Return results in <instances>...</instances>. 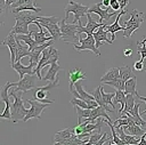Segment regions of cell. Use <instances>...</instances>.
<instances>
[{
	"label": "cell",
	"mask_w": 146,
	"mask_h": 145,
	"mask_svg": "<svg viewBox=\"0 0 146 145\" xmlns=\"http://www.w3.org/2000/svg\"><path fill=\"white\" fill-rule=\"evenodd\" d=\"M62 19L56 16H38L36 22L40 24H58Z\"/></svg>",
	"instance_id": "cell-33"
},
{
	"label": "cell",
	"mask_w": 146,
	"mask_h": 145,
	"mask_svg": "<svg viewBox=\"0 0 146 145\" xmlns=\"http://www.w3.org/2000/svg\"><path fill=\"white\" fill-rule=\"evenodd\" d=\"M137 51L140 54V59L139 61L144 62V59L146 58V37H144L143 41L137 42Z\"/></svg>",
	"instance_id": "cell-38"
},
{
	"label": "cell",
	"mask_w": 146,
	"mask_h": 145,
	"mask_svg": "<svg viewBox=\"0 0 146 145\" xmlns=\"http://www.w3.org/2000/svg\"><path fill=\"white\" fill-rule=\"evenodd\" d=\"M112 10H119L120 9V3H119V0H111V6Z\"/></svg>",
	"instance_id": "cell-44"
},
{
	"label": "cell",
	"mask_w": 146,
	"mask_h": 145,
	"mask_svg": "<svg viewBox=\"0 0 146 145\" xmlns=\"http://www.w3.org/2000/svg\"><path fill=\"white\" fill-rule=\"evenodd\" d=\"M117 11L119 10H115V11H112L110 13V9L108 8H102V2L99 3H96L91 7H89V11L88 13H95L99 16V23H103V21H108L111 19V17H113L114 15H117Z\"/></svg>",
	"instance_id": "cell-11"
},
{
	"label": "cell",
	"mask_w": 146,
	"mask_h": 145,
	"mask_svg": "<svg viewBox=\"0 0 146 145\" xmlns=\"http://www.w3.org/2000/svg\"><path fill=\"white\" fill-rule=\"evenodd\" d=\"M75 106V111L78 113V124L82 122V119H87L90 116L91 114V108H83V107H80L78 105H74Z\"/></svg>",
	"instance_id": "cell-32"
},
{
	"label": "cell",
	"mask_w": 146,
	"mask_h": 145,
	"mask_svg": "<svg viewBox=\"0 0 146 145\" xmlns=\"http://www.w3.org/2000/svg\"><path fill=\"white\" fill-rule=\"evenodd\" d=\"M52 43H54V39H51V40H49V41H47V42H44V43H42V45H39V46H36L35 48H33L32 50H30L29 61H30V64H31L33 67L38 65V63H39V61H40V58H41L42 51H43L46 48L52 46Z\"/></svg>",
	"instance_id": "cell-10"
},
{
	"label": "cell",
	"mask_w": 146,
	"mask_h": 145,
	"mask_svg": "<svg viewBox=\"0 0 146 145\" xmlns=\"http://www.w3.org/2000/svg\"><path fill=\"white\" fill-rule=\"evenodd\" d=\"M64 10H65V21L68 19V15H70V13H73V15H74V19H73L72 23H74V24L78 23L79 25H82V24H81V21H80V17H82V16H84V15L88 14V11H89V7L83 6V5H81V3L76 2V1L68 0V2H67V5L65 6Z\"/></svg>",
	"instance_id": "cell-5"
},
{
	"label": "cell",
	"mask_w": 146,
	"mask_h": 145,
	"mask_svg": "<svg viewBox=\"0 0 146 145\" xmlns=\"http://www.w3.org/2000/svg\"><path fill=\"white\" fill-rule=\"evenodd\" d=\"M73 134H75V132H74V129H72V128H65L63 130L57 131L54 136V144H62L63 145V143L65 140L70 139L73 136Z\"/></svg>",
	"instance_id": "cell-16"
},
{
	"label": "cell",
	"mask_w": 146,
	"mask_h": 145,
	"mask_svg": "<svg viewBox=\"0 0 146 145\" xmlns=\"http://www.w3.org/2000/svg\"><path fill=\"white\" fill-rule=\"evenodd\" d=\"M44 29H47V31L51 34L54 40L60 39L62 37V31H60V26H58V24H41Z\"/></svg>",
	"instance_id": "cell-24"
},
{
	"label": "cell",
	"mask_w": 146,
	"mask_h": 145,
	"mask_svg": "<svg viewBox=\"0 0 146 145\" xmlns=\"http://www.w3.org/2000/svg\"><path fill=\"white\" fill-rule=\"evenodd\" d=\"M13 87V83L11 82H7L2 88H1V100L6 104L5 106V110L3 112L0 114V118L1 119H7V120H13V116H11V104H10V99H9V88Z\"/></svg>",
	"instance_id": "cell-9"
},
{
	"label": "cell",
	"mask_w": 146,
	"mask_h": 145,
	"mask_svg": "<svg viewBox=\"0 0 146 145\" xmlns=\"http://www.w3.org/2000/svg\"><path fill=\"white\" fill-rule=\"evenodd\" d=\"M104 83L110 84V86L114 87V88L117 89V90H124V86H125V81H123L120 76L116 78V79H113V80H108V81H106V82H104Z\"/></svg>",
	"instance_id": "cell-37"
},
{
	"label": "cell",
	"mask_w": 146,
	"mask_h": 145,
	"mask_svg": "<svg viewBox=\"0 0 146 145\" xmlns=\"http://www.w3.org/2000/svg\"><path fill=\"white\" fill-rule=\"evenodd\" d=\"M119 76H120V67H112L100 78V82L104 83L108 80H113V79H116Z\"/></svg>",
	"instance_id": "cell-28"
},
{
	"label": "cell",
	"mask_w": 146,
	"mask_h": 145,
	"mask_svg": "<svg viewBox=\"0 0 146 145\" xmlns=\"http://www.w3.org/2000/svg\"><path fill=\"white\" fill-rule=\"evenodd\" d=\"M2 45L9 48L10 51V65L16 62V51H17V40L15 38V34L9 33L6 39L2 41Z\"/></svg>",
	"instance_id": "cell-13"
},
{
	"label": "cell",
	"mask_w": 146,
	"mask_h": 145,
	"mask_svg": "<svg viewBox=\"0 0 146 145\" xmlns=\"http://www.w3.org/2000/svg\"><path fill=\"white\" fill-rule=\"evenodd\" d=\"M79 24H74V23H66L65 19L60 21V31H62V37L60 39L66 42V43H71L72 46L76 43V41H80L79 38Z\"/></svg>",
	"instance_id": "cell-3"
},
{
	"label": "cell",
	"mask_w": 146,
	"mask_h": 145,
	"mask_svg": "<svg viewBox=\"0 0 146 145\" xmlns=\"http://www.w3.org/2000/svg\"><path fill=\"white\" fill-rule=\"evenodd\" d=\"M119 3H120V10H123L125 6L130 3V0H119Z\"/></svg>",
	"instance_id": "cell-47"
},
{
	"label": "cell",
	"mask_w": 146,
	"mask_h": 145,
	"mask_svg": "<svg viewBox=\"0 0 146 145\" xmlns=\"http://www.w3.org/2000/svg\"><path fill=\"white\" fill-rule=\"evenodd\" d=\"M128 11L125 10V9H123V10H121L117 15H116V18H115V21H114V23L113 24H111V25H107L106 26V30L108 31V32H111V34H112V41H114L115 40V33L117 32V31H120V30H124L125 29V26H121L120 24H119V19L121 18V16L122 15H124V14H127Z\"/></svg>",
	"instance_id": "cell-17"
},
{
	"label": "cell",
	"mask_w": 146,
	"mask_h": 145,
	"mask_svg": "<svg viewBox=\"0 0 146 145\" xmlns=\"http://www.w3.org/2000/svg\"><path fill=\"white\" fill-rule=\"evenodd\" d=\"M125 99H127V94L124 92V90H115V96H114V104H120V110H119V113H120V116L121 114L123 113V110H124V105H125Z\"/></svg>",
	"instance_id": "cell-21"
},
{
	"label": "cell",
	"mask_w": 146,
	"mask_h": 145,
	"mask_svg": "<svg viewBox=\"0 0 146 145\" xmlns=\"http://www.w3.org/2000/svg\"><path fill=\"white\" fill-rule=\"evenodd\" d=\"M100 91H102V97H103L104 103H105L106 105H111L112 110H113L114 112H116V107H115V104H114V102H113V98H114V96H115V91H114V92H105L103 86H102Z\"/></svg>",
	"instance_id": "cell-30"
},
{
	"label": "cell",
	"mask_w": 146,
	"mask_h": 145,
	"mask_svg": "<svg viewBox=\"0 0 146 145\" xmlns=\"http://www.w3.org/2000/svg\"><path fill=\"white\" fill-rule=\"evenodd\" d=\"M135 104H136V102H135V95L127 94V99H125V105H124L123 113H130L132 111Z\"/></svg>",
	"instance_id": "cell-36"
},
{
	"label": "cell",
	"mask_w": 146,
	"mask_h": 145,
	"mask_svg": "<svg viewBox=\"0 0 146 145\" xmlns=\"http://www.w3.org/2000/svg\"><path fill=\"white\" fill-rule=\"evenodd\" d=\"M22 91H9V95L14 98V102L11 104V116H13V122H18L25 118L29 110L24 107L23 98H22Z\"/></svg>",
	"instance_id": "cell-2"
},
{
	"label": "cell",
	"mask_w": 146,
	"mask_h": 145,
	"mask_svg": "<svg viewBox=\"0 0 146 145\" xmlns=\"http://www.w3.org/2000/svg\"><path fill=\"white\" fill-rule=\"evenodd\" d=\"M35 3V0H18V1H16L13 6H11V8H16V7H18V6H23V5H34ZM10 8V9H11Z\"/></svg>",
	"instance_id": "cell-41"
},
{
	"label": "cell",
	"mask_w": 146,
	"mask_h": 145,
	"mask_svg": "<svg viewBox=\"0 0 146 145\" xmlns=\"http://www.w3.org/2000/svg\"><path fill=\"white\" fill-rule=\"evenodd\" d=\"M18 0H3V5H2V11L8 10L9 8H11V6Z\"/></svg>",
	"instance_id": "cell-42"
},
{
	"label": "cell",
	"mask_w": 146,
	"mask_h": 145,
	"mask_svg": "<svg viewBox=\"0 0 146 145\" xmlns=\"http://www.w3.org/2000/svg\"><path fill=\"white\" fill-rule=\"evenodd\" d=\"M133 69H135L136 71H141V70L144 69V64H143V62H141V61L136 62V63L133 64Z\"/></svg>",
	"instance_id": "cell-45"
},
{
	"label": "cell",
	"mask_w": 146,
	"mask_h": 145,
	"mask_svg": "<svg viewBox=\"0 0 146 145\" xmlns=\"http://www.w3.org/2000/svg\"><path fill=\"white\" fill-rule=\"evenodd\" d=\"M60 70H62V67L58 65L57 62L50 64V67H49L48 72L46 73V75H44V78L42 80H44V81H55L56 78H57V74H58V72Z\"/></svg>",
	"instance_id": "cell-20"
},
{
	"label": "cell",
	"mask_w": 146,
	"mask_h": 145,
	"mask_svg": "<svg viewBox=\"0 0 146 145\" xmlns=\"http://www.w3.org/2000/svg\"><path fill=\"white\" fill-rule=\"evenodd\" d=\"M132 76H135V74L132 72V69L129 65H123L120 67V78L123 81H127Z\"/></svg>",
	"instance_id": "cell-34"
},
{
	"label": "cell",
	"mask_w": 146,
	"mask_h": 145,
	"mask_svg": "<svg viewBox=\"0 0 146 145\" xmlns=\"http://www.w3.org/2000/svg\"><path fill=\"white\" fill-rule=\"evenodd\" d=\"M144 13L138 11L137 9H133L130 15H129V21L124 22V26L125 29L123 30V38H130L131 34L138 30L141 25V23L144 22Z\"/></svg>",
	"instance_id": "cell-4"
},
{
	"label": "cell",
	"mask_w": 146,
	"mask_h": 145,
	"mask_svg": "<svg viewBox=\"0 0 146 145\" xmlns=\"http://www.w3.org/2000/svg\"><path fill=\"white\" fill-rule=\"evenodd\" d=\"M123 129H124V131H125L127 134H129V135H133V136H137V137H141V136L145 134L144 128L140 127V126L137 124V123L123 126Z\"/></svg>",
	"instance_id": "cell-22"
},
{
	"label": "cell",
	"mask_w": 146,
	"mask_h": 145,
	"mask_svg": "<svg viewBox=\"0 0 146 145\" xmlns=\"http://www.w3.org/2000/svg\"><path fill=\"white\" fill-rule=\"evenodd\" d=\"M48 92L47 91H44V90H42V89H39V88H36L35 89V91L33 92V99H36V100H39V102H42V103H48V104H52L55 100H52V99H49L48 98Z\"/></svg>",
	"instance_id": "cell-25"
},
{
	"label": "cell",
	"mask_w": 146,
	"mask_h": 145,
	"mask_svg": "<svg viewBox=\"0 0 146 145\" xmlns=\"http://www.w3.org/2000/svg\"><path fill=\"white\" fill-rule=\"evenodd\" d=\"M34 11L32 10H24V11H19L16 14L15 17V25L13 26V29L10 30L9 33L13 34H29L31 31L29 30V25L33 24L34 21H36L38 15L33 14Z\"/></svg>",
	"instance_id": "cell-1"
},
{
	"label": "cell",
	"mask_w": 146,
	"mask_h": 145,
	"mask_svg": "<svg viewBox=\"0 0 146 145\" xmlns=\"http://www.w3.org/2000/svg\"><path fill=\"white\" fill-rule=\"evenodd\" d=\"M87 79V75H86V73H83V72H81V70L80 69H74V70H70L68 71V87H70V91L72 92L74 89H73V87H74V84L78 82V81H80V80H86Z\"/></svg>",
	"instance_id": "cell-15"
},
{
	"label": "cell",
	"mask_w": 146,
	"mask_h": 145,
	"mask_svg": "<svg viewBox=\"0 0 146 145\" xmlns=\"http://www.w3.org/2000/svg\"><path fill=\"white\" fill-rule=\"evenodd\" d=\"M131 55H132V49L131 48H127V49L123 50V56L124 57H131Z\"/></svg>",
	"instance_id": "cell-48"
},
{
	"label": "cell",
	"mask_w": 146,
	"mask_h": 145,
	"mask_svg": "<svg viewBox=\"0 0 146 145\" xmlns=\"http://www.w3.org/2000/svg\"><path fill=\"white\" fill-rule=\"evenodd\" d=\"M136 86H137V78L136 75L130 78L129 80L125 81V86H124V92L125 94H132L136 97L138 96V92L136 90Z\"/></svg>",
	"instance_id": "cell-26"
},
{
	"label": "cell",
	"mask_w": 146,
	"mask_h": 145,
	"mask_svg": "<svg viewBox=\"0 0 146 145\" xmlns=\"http://www.w3.org/2000/svg\"><path fill=\"white\" fill-rule=\"evenodd\" d=\"M24 10H32L34 13H39V11H41V8H39V7L36 8L34 5H23V6H18L16 8H11L10 9V11L13 14H17V13L24 11Z\"/></svg>",
	"instance_id": "cell-35"
},
{
	"label": "cell",
	"mask_w": 146,
	"mask_h": 145,
	"mask_svg": "<svg viewBox=\"0 0 146 145\" xmlns=\"http://www.w3.org/2000/svg\"><path fill=\"white\" fill-rule=\"evenodd\" d=\"M106 26H107V24H104L103 26H100L99 29H97V31H95L92 33V35H94V38L96 40L97 48H100V46L103 45V42H106V43H110V45L113 43V41L107 38V32L108 31L107 30H104Z\"/></svg>",
	"instance_id": "cell-14"
},
{
	"label": "cell",
	"mask_w": 146,
	"mask_h": 145,
	"mask_svg": "<svg viewBox=\"0 0 146 145\" xmlns=\"http://www.w3.org/2000/svg\"><path fill=\"white\" fill-rule=\"evenodd\" d=\"M100 89H102V84L100 86H98L91 94L94 95V98H95V100L100 105V106H103V107H105L106 108V111L107 112H113V111H111V108L108 107V105H106L105 103H104V100H103V97H102V91H100Z\"/></svg>",
	"instance_id": "cell-31"
},
{
	"label": "cell",
	"mask_w": 146,
	"mask_h": 145,
	"mask_svg": "<svg viewBox=\"0 0 146 145\" xmlns=\"http://www.w3.org/2000/svg\"><path fill=\"white\" fill-rule=\"evenodd\" d=\"M32 32H33V31H31L29 34H15L16 38H18L19 40H22V41L25 42V45L29 47L30 50H32L33 48H35L36 46H39V43L34 40V38H33V35H32Z\"/></svg>",
	"instance_id": "cell-23"
},
{
	"label": "cell",
	"mask_w": 146,
	"mask_h": 145,
	"mask_svg": "<svg viewBox=\"0 0 146 145\" xmlns=\"http://www.w3.org/2000/svg\"><path fill=\"white\" fill-rule=\"evenodd\" d=\"M11 67L18 73V75H19V79H22L25 74H35V72H34V70H33V66L30 64L29 66H25V65H23L22 63H21V61H17V62H15L14 64H11Z\"/></svg>",
	"instance_id": "cell-18"
},
{
	"label": "cell",
	"mask_w": 146,
	"mask_h": 145,
	"mask_svg": "<svg viewBox=\"0 0 146 145\" xmlns=\"http://www.w3.org/2000/svg\"><path fill=\"white\" fill-rule=\"evenodd\" d=\"M74 87H75V90L78 91V94L80 95V97H81L82 99H84V100L95 99L92 94H90V92H87V91L84 90V88H83V84H82L81 80H80V81H78V82L74 84Z\"/></svg>",
	"instance_id": "cell-29"
},
{
	"label": "cell",
	"mask_w": 146,
	"mask_h": 145,
	"mask_svg": "<svg viewBox=\"0 0 146 145\" xmlns=\"http://www.w3.org/2000/svg\"><path fill=\"white\" fill-rule=\"evenodd\" d=\"M80 45H73V48L75 49V50H79V51H81V50H90V51H92L97 57H99L100 56V51H99V48H97V46H96V40H95V38H94V35L92 34H87V37L84 38V39H80Z\"/></svg>",
	"instance_id": "cell-8"
},
{
	"label": "cell",
	"mask_w": 146,
	"mask_h": 145,
	"mask_svg": "<svg viewBox=\"0 0 146 145\" xmlns=\"http://www.w3.org/2000/svg\"><path fill=\"white\" fill-rule=\"evenodd\" d=\"M70 103H71L72 105H78V106L83 107V108H89V105H88V104H87V102H86L84 99H82V98L74 97L73 99H71V100H70Z\"/></svg>",
	"instance_id": "cell-39"
},
{
	"label": "cell",
	"mask_w": 146,
	"mask_h": 145,
	"mask_svg": "<svg viewBox=\"0 0 146 145\" xmlns=\"http://www.w3.org/2000/svg\"><path fill=\"white\" fill-rule=\"evenodd\" d=\"M15 38H16V35H15ZM16 40H17V51H16V62H17V61H21L24 56H29L30 49H29V47L23 46L18 38H16Z\"/></svg>",
	"instance_id": "cell-27"
},
{
	"label": "cell",
	"mask_w": 146,
	"mask_h": 145,
	"mask_svg": "<svg viewBox=\"0 0 146 145\" xmlns=\"http://www.w3.org/2000/svg\"><path fill=\"white\" fill-rule=\"evenodd\" d=\"M86 16H87V25L86 26H82V25L79 26V34H81V33L92 34L95 31H97V29H99L100 26H103L105 24V23H98V22H96L91 17V14L90 13H88Z\"/></svg>",
	"instance_id": "cell-12"
},
{
	"label": "cell",
	"mask_w": 146,
	"mask_h": 145,
	"mask_svg": "<svg viewBox=\"0 0 146 145\" xmlns=\"http://www.w3.org/2000/svg\"><path fill=\"white\" fill-rule=\"evenodd\" d=\"M137 98H138V99H140V100H144V102L146 103V97H143V96H139V95H138V96H137ZM141 114H146V110H145V111H143V113H141Z\"/></svg>",
	"instance_id": "cell-50"
},
{
	"label": "cell",
	"mask_w": 146,
	"mask_h": 145,
	"mask_svg": "<svg viewBox=\"0 0 146 145\" xmlns=\"http://www.w3.org/2000/svg\"><path fill=\"white\" fill-rule=\"evenodd\" d=\"M110 138H111V137H108V135H107L106 132H104V134H103V136H102V138L97 142V144H96V145H102V144H104V143L108 142V140H110Z\"/></svg>",
	"instance_id": "cell-43"
},
{
	"label": "cell",
	"mask_w": 146,
	"mask_h": 145,
	"mask_svg": "<svg viewBox=\"0 0 146 145\" xmlns=\"http://www.w3.org/2000/svg\"><path fill=\"white\" fill-rule=\"evenodd\" d=\"M26 102L31 105V108L29 110L27 114L25 115V118L22 120L24 122H26L27 120L30 119H41V114L43 112L44 108H47L48 106V103H42V102H39L36 99H26Z\"/></svg>",
	"instance_id": "cell-7"
},
{
	"label": "cell",
	"mask_w": 146,
	"mask_h": 145,
	"mask_svg": "<svg viewBox=\"0 0 146 145\" xmlns=\"http://www.w3.org/2000/svg\"><path fill=\"white\" fill-rule=\"evenodd\" d=\"M98 118H105L106 120L111 121V118L107 115V111H106V108L103 107V106H100V105H98L97 107L92 108V110H91V114H90V116L87 118V119H88L90 122H95V120H97Z\"/></svg>",
	"instance_id": "cell-19"
},
{
	"label": "cell",
	"mask_w": 146,
	"mask_h": 145,
	"mask_svg": "<svg viewBox=\"0 0 146 145\" xmlns=\"http://www.w3.org/2000/svg\"><path fill=\"white\" fill-rule=\"evenodd\" d=\"M36 79L39 80L36 74H25L22 79H19L18 82H11L13 87H15V89L13 91L26 92V91L35 88L36 87Z\"/></svg>",
	"instance_id": "cell-6"
},
{
	"label": "cell",
	"mask_w": 146,
	"mask_h": 145,
	"mask_svg": "<svg viewBox=\"0 0 146 145\" xmlns=\"http://www.w3.org/2000/svg\"><path fill=\"white\" fill-rule=\"evenodd\" d=\"M102 136H103V135H102L100 132H97V134H94V132H92V134H91V136L89 137L88 144H89V145H96V144H97V142L102 138Z\"/></svg>",
	"instance_id": "cell-40"
},
{
	"label": "cell",
	"mask_w": 146,
	"mask_h": 145,
	"mask_svg": "<svg viewBox=\"0 0 146 145\" xmlns=\"http://www.w3.org/2000/svg\"><path fill=\"white\" fill-rule=\"evenodd\" d=\"M100 2H102V6L104 8H108L111 6V0H102Z\"/></svg>",
	"instance_id": "cell-49"
},
{
	"label": "cell",
	"mask_w": 146,
	"mask_h": 145,
	"mask_svg": "<svg viewBox=\"0 0 146 145\" xmlns=\"http://www.w3.org/2000/svg\"><path fill=\"white\" fill-rule=\"evenodd\" d=\"M86 102H87V104L89 105V108H91V110L95 108V107H97V106L99 105L95 99H89V100H86Z\"/></svg>",
	"instance_id": "cell-46"
}]
</instances>
